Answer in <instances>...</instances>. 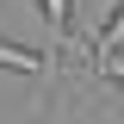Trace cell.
<instances>
[{"label":"cell","instance_id":"obj_1","mask_svg":"<svg viewBox=\"0 0 124 124\" xmlns=\"http://www.w3.org/2000/svg\"><path fill=\"white\" fill-rule=\"evenodd\" d=\"M0 68L37 75V81L50 87V81H56V50H25V44H6V37H0Z\"/></svg>","mask_w":124,"mask_h":124},{"label":"cell","instance_id":"obj_2","mask_svg":"<svg viewBox=\"0 0 124 124\" xmlns=\"http://www.w3.org/2000/svg\"><path fill=\"white\" fill-rule=\"evenodd\" d=\"M99 75H112V81L124 87V56H112V62H99Z\"/></svg>","mask_w":124,"mask_h":124}]
</instances>
